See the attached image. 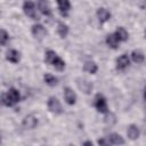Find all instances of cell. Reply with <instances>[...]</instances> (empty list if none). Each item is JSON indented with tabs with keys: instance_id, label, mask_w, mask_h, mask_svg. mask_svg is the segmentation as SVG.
Here are the masks:
<instances>
[{
	"instance_id": "cell-19",
	"label": "cell",
	"mask_w": 146,
	"mask_h": 146,
	"mask_svg": "<svg viewBox=\"0 0 146 146\" xmlns=\"http://www.w3.org/2000/svg\"><path fill=\"white\" fill-rule=\"evenodd\" d=\"M83 70H84L86 72L90 73V74H95V73L97 72L98 67H97L96 63H94V62H86L84 65H83Z\"/></svg>"
},
{
	"instance_id": "cell-10",
	"label": "cell",
	"mask_w": 146,
	"mask_h": 146,
	"mask_svg": "<svg viewBox=\"0 0 146 146\" xmlns=\"http://www.w3.org/2000/svg\"><path fill=\"white\" fill-rule=\"evenodd\" d=\"M38 8L41 11V14H43L46 16L51 15V8H50V5H49L48 0H39L38 1Z\"/></svg>"
},
{
	"instance_id": "cell-11",
	"label": "cell",
	"mask_w": 146,
	"mask_h": 146,
	"mask_svg": "<svg viewBox=\"0 0 146 146\" xmlns=\"http://www.w3.org/2000/svg\"><path fill=\"white\" fill-rule=\"evenodd\" d=\"M130 64L129 57L128 55H121L117 59H116V70L119 71H123L124 68H127Z\"/></svg>"
},
{
	"instance_id": "cell-26",
	"label": "cell",
	"mask_w": 146,
	"mask_h": 146,
	"mask_svg": "<svg viewBox=\"0 0 146 146\" xmlns=\"http://www.w3.org/2000/svg\"><path fill=\"white\" fill-rule=\"evenodd\" d=\"M83 145H92V141H84Z\"/></svg>"
},
{
	"instance_id": "cell-25",
	"label": "cell",
	"mask_w": 146,
	"mask_h": 146,
	"mask_svg": "<svg viewBox=\"0 0 146 146\" xmlns=\"http://www.w3.org/2000/svg\"><path fill=\"white\" fill-rule=\"evenodd\" d=\"M98 144H99V145H108L110 141H108V139H107V140H105V139H99V140H98Z\"/></svg>"
},
{
	"instance_id": "cell-13",
	"label": "cell",
	"mask_w": 146,
	"mask_h": 146,
	"mask_svg": "<svg viewBox=\"0 0 146 146\" xmlns=\"http://www.w3.org/2000/svg\"><path fill=\"white\" fill-rule=\"evenodd\" d=\"M57 5H58V8H59V11L63 16H66L70 8H71V3H70V0H57Z\"/></svg>"
},
{
	"instance_id": "cell-5",
	"label": "cell",
	"mask_w": 146,
	"mask_h": 146,
	"mask_svg": "<svg viewBox=\"0 0 146 146\" xmlns=\"http://www.w3.org/2000/svg\"><path fill=\"white\" fill-rule=\"evenodd\" d=\"M95 107L99 113H107V104L106 99L103 95L97 94L95 97Z\"/></svg>"
},
{
	"instance_id": "cell-21",
	"label": "cell",
	"mask_w": 146,
	"mask_h": 146,
	"mask_svg": "<svg viewBox=\"0 0 146 146\" xmlns=\"http://www.w3.org/2000/svg\"><path fill=\"white\" fill-rule=\"evenodd\" d=\"M43 80H44V82H46L48 86H50V87H55V86L58 83V79H57L56 76L49 74V73H47V74L43 75Z\"/></svg>"
},
{
	"instance_id": "cell-1",
	"label": "cell",
	"mask_w": 146,
	"mask_h": 146,
	"mask_svg": "<svg viewBox=\"0 0 146 146\" xmlns=\"http://www.w3.org/2000/svg\"><path fill=\"white\" fill-rule=\"evenodd\" d=\"M44 55H46V56H44V62H46L47 64L52 65V66H54L56 70H58V71H63V70L65 68V62H64L60 57H58L55 51H52V50H47Z\"/></svg>"
},
{
	"instance_id": "cell-27",
	"label": "cell",
	"mask_w": 146,
	"mask_h": 146,
	"mask_svg": "<svg viewBox=\"0 0 146 146\" xmlns=\"http://www.w3.org/2000/svg\"><path fill=\"white\" fill-rule=\"evenodd\" d=\"M144 99L146 100V87L144 88Z\"/></svg>"
},
{
	"instance_id": "cell-28",
	"label": "cell",
	"mask_w": 146,
	"mask_h": 146,
	"mask_svg": "<svg viewBox=\"0 0 146 146\" xmlns=\"http://www.w3.org/2000/svg\"><path fill=\"white\" fill-rule=\"evenodd\" d=\"M145 36H146V31H145Z\"/></svg>"
},
{
	"instance_id": "cell-24",
	"label": "cell",
	"mask_w": 146,
	"mask_h": 146,
	"mask_svg": "<svg viewBox=\"0 0 146 146\" xmlns=\"http://www.w3.org/2000/svg\"><path fill=\"white\" fill-rule=\"evenodd\" d=\"M0 33H1V34H0V42H1V46H6L7 41L9 40V34H8L3 29L1 30Z\"/></svg>"
},
{
	"instance_id": "cell-7",
	"label": "cell",
	"mask_w": 146,
	"mask_h": 146,
	"mask_svg": "<svg viewBox=\"0 0 146 146\" xmlns=\"http://www.w3.org/2000/svg\"><path fill=\"white\" fill-rule=\"evenodd\" d=\"M25 129H34L38 125V119L34 115H26L22 122Z\"/></svg>"
},
{
	"instance_id": "cell-6",
	"label": "cell",
	"mask_w": 146,
	"mask_h": 146,
	"mask_svg": "<svg viewBox=\"0 0 146 146\" xmlns=\"http://www.w3.org/2000/svg\"><path fill=\"white\" fill-rule=\"evenodd\" d=\"M76 86H78V88L82 91V92H84V94H90L91 92V90H92V83L91 82H89L88 80H86V79H82V78H78L76 79Z\"/></svg>"
},
{
	"instance_id": "cell-12",
	"label": "cell",
	"mask_w": 146,
	"mask_h": 146,
	"mask_svg": "<svg viewBox=\"0 0 146 146\" xmlns=\"http://www.w3.org/2000/svg\"><path fill=\"white\" fill-rule=\"evenodd\" d=\"M97 18H98L99 23L103 24V23L107 22L111 18V13L107 9H105V8H99L97 10Z\"/></svg>"
},
{
	"instance_id": "cell-22",
	"label": "cell",
	"mask_w": 146,
	"mask_h": 146,
	"mask_svg": "<svg viewBox=\"0 0 146 146\" xmlns=\"http://www.w3.org/2000/svg\"><path fill=\"white\" fill-rule=\"evenodd\" d=\"M57 32L60 35V38H65L68 33V27L66 24L64 23H58V27H57Z\"/></svg>"
},
{
	"instance_id": "cell-3",
	"label": "cell",
	"mask_w": 146,
	"mask_h": 146,
	"mask_svg": "<svg viewBox=\"0 0 146 146\" xmlns=\"http://www.w3.org/2000/svg\"><path fill=\"white\" fill-rule=\"evenodd\" d=\"M47 106H48V110H49L51 113L60 114V113L63 112V108H62V105H60L59 100H58L56 97H54V96L49 97L48 103H47Z\"/></svg>"
},
{
	"instance_id": "cell-15",
	"label": "cell",
	"mask_w": 146,
	"mask_h": 146,
	"mask_svg": "<svg viewBox=\"0 0 146 146\" xmlns=\"http://www.w3.org/2000/svg\"><path fill=\"white\" fill-rule=\"evenodd\" d=\"M114 34H115V36L117 38V40H119V41H127V40H128V38H129L128 32H127V31H125V29H124V27H122V26L117 27V29H116V31L114 32Z\"/></svg>"
},
{
	"instance_id": "cell-17",
	"label": "cell",
	"mask_w": 146,
	"mask_h": 146,
	"mask_svg": "<svg viewBox=\"0 0 146 146\" xmlns=\"http://www.w3.org/2000/svg\"><path fill=\"white\" fill-rule=\"evenodd\" d=\"M107 139H108L110 144H112V145H119V144L122 145V144H124V139L117 133H111L107 137Z\"/></svg>"
},
{
	"instance_id": "cell-8",
	"label": "cell",
	"mask_w": 146,
	"mask_h": 146,
	"mask_svg": "<svg viewBox=\"0 0 146 146\" xmlns=\"http://www.w3.org/2000/svg\"><path fill=\"white\" fill-rule=\"evenodd\" d=\"M32 34L34 35V38L41 40V39H43V38L46 36V34H47V30H46L42 25H40V24H35V25L32 26Z\"/></svg>"
},
{
	"instance_id": "cell-18",
	"label": "cell",
	"mask_w": 146,
	"mask_h": 146,
	"mask_svg": "<svg viewBox=\"0 0 146 146\" xmlns=\"http://www.w3.org/2000/svg\"><path fill=\"white\" fill-rule=\"evenodd\" d=\"M119 40H117V38L115 36V34L113 33V34H108L107 36H106V43L108 44V47H111V48H113V49H116L117 47H119Z\"/></svg>"
},
{
	"instance_id": "cell-20",
	"label": "cell",
	"mask_w": 146,
	"mask_h": 146,
	"mask_svg": "<svg viewBox=\"0 0 146 146\" xmlns=\"http://www.w3.org/2000/svg\"><path fill=\"white\" fill-rule=\"evenodd\" d=\"M131 58L135 63H143L145 60V56L140 50H133L131 52Z\"/></svg>"
},
{
	"instance_id": "cell-23",
	"label": "cell",
	"mask_w": 146,
	"mask_h": 146,
	"mask_svg": "<svg viewBox=\"0 0 146 146\" xmlns=\"http://www.w3.org/2000/svg\"><path fill=\"white\" fill-rule=\"evenodd\" d=\"M104 121L107 125H113L116 122V119H115V115L113 113H107L106 116L104 117Z\"/></svg>"
},
{
	"instance_id": "cell-2",
	"label": "cell",
	"mask_w": 146,
	"mask_h": 146,
	"mask_svg": "<svg viewBox=\"0 0 146 146\" xmlns=\"http://www.w3.org/2000/svg\"><path fill=\"white\" fill-rule=\"evenodd\" d=\"M21 100V95L18 92V90H16L15 88H10L6 94H2L1 96V102L5 106H14L15 104H17Z\"/></svg>"
},
{
	"instance_id": "cell-16",
	"label": "cell",
	"mask_w": 146,
	"mask_h": 146,
	"mask_svg": "<svg viewBox=\"0 0 146 146\" xmlns=\"http://www.w3.org/2000/svg\"><path fill=\"white\" fill-rule=\"evenodd\" d=\"M6 58H7L9 62H11V63H18L21 57H19V52H18L17 50H15V49H10V50L7 51Z\"/></svg>"
},
{
	"instance_id": "cell-14",
	"label": "cell",
	"mask_w": 146,
	"mask_h": 146,
	"mask_svg": "<svg viewBox=\"0 0 146 146\" xmlns=\"http://www.w3.org/2000/svg\"><path fill=\"white\" fill-rule=\"evenodd\" d=\"M127 135H128V137L131 140L137 139L139 137V129H138V127L135 125V124H130L129 128H128V130H127Z\"/></svg>"
},
{
	"instance_id": "cell-9",
	"label": "cell",
	"mask_w": 146,
	"mask_h": 146,
	"mask_svg": "<svg viewBox=\"0 0 146 146\" xmlns=\"http://www.w3.org/2000/svg\"><path fill=\"white\" fill-rule=\"evenodd\" d=\"M64 98H65V100H66V103L68 105H74L75 102H76V95H75V92L71 88H68V87H66L64 89Z\"/></svg>"
},
{
	"instance_id": "cell-4",
	"label": "cell",
	"mask_w": 146,
	"mask_h": 146,
	"mask_svg": "<svg viewBox=\"0 0 146 146\" xmlns=\"http://www.w3.org/2000/svg\"><path fill=\"white\" fill-rule=\"evenodd\" d=\"M23 10L27 17H30L32 19H38V15L35 13V6L32 1H30V0L25 1L23 3Z\"/></svg>"
}]
</instances>
